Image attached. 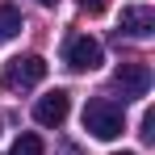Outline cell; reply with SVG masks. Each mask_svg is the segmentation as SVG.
<instances>
[{
  "instance_id": "3957f363",
  "label": "cell",
  "mask_w": 155,
  "mask_h": 155,
  "mask_svg": "<svg viewBox=\"0 0 155 155\" xmlns=\"http://www.w3.org/2000/svg\"><path fill=\"white\" fill-rule=\"evenodd\" d=\"M101 59H105L101 42H97V38H88V34H71V38L63 42V63H67L71 71H97V67H101Z\"/></svg>"
},
{
  "instance_id": "30bf717a",
  "label": "cell",
  "mask_w": 155,
  "mask_h": 155,
  "mask_svg": "<svg viewBox=\"0 0 155 155\" xmlns=\"http://www.w3.org/2000/svg\"><path fill=\"white\" fill-rule=\"evenodd\" d=\"M143 138H147V143L155 138V113H151V109L143 113Z\"/></svg>"
},
{
  "instance_id": "277c9868",
  "label": "cell",
  "mask_w": 155,
  "mask_h": 155,
  "mask_svg": "<svg viewBox=\"0 0 155 155\" xmlns=\"http://www.w3.org/2000/svg\"><path fill=\"white\" fill-rule=\"evenodd\" d=\"M113 84L122 88V97H147L151 92V67L147 63H122L117 71H113Z\"/></svg>"
},
{
  "instance_id": "8fae6325",
  "label": "cell",
  "mask_w": 155,
  "mask_h": 155,
  "mask_svg": "<svg viewBox=\"0 0 155 155\" xmlns=\"http://www.w3.org/2000/svg\"><path fill=\"white\" fill-rule=\"evenodd\" d=\"M38 4H46V8H51V4H59V0H38Z\"/></svg>"
},
{
  "instance_id": "6da1fadb",
  "label": "cell",
  "mask_w": 155,
  "mask_h": 155,
  "mask_svg": "<svg viewBox=\"0 0 155 155\" xmlns=\"http://www.w3.org/2000/svg\"><path fill=\"white\" fill-rule=\"evenodd\" d=\"M84 130L92 134V138H117L122 130H126V113H122V105L109 101V97H92V101L84 105Z\"/></svg>"
},
{
  "instance_id": "52a82bcc",
  "label": "cell",
  "mask_w": 155,
  "mask_h": 155,
  "mask_svg": "<svg viewBox=\"0 0 155 155\" xmlns=\"http://www.w3.org/2000/svg\"><path fill=\"white\" fill-rule=\"evenodd\" d=\"M21 34V13L13 4H0V42H13Z\"/></svg>"
},
{
  "instance_id": "5b68a950",
  "label": "cell",
  "mask_w": 155,
  "mask_h": 155,
  "mask_svg": "<svg viewBox=\"0 0 155 155\" xmlns=\"http://www.w3.org/2000/svg\"><path fill=\"white\" fill-rule=\"evenodd\" d=\"M67 109H71V97H67L63 88H54V92H46L42 101L34 105V122L46 126V130H54V126L67 122Z\"/></svg>"
},
{
  "instance_id": "9c48e42d",
  "label": "cell",
  "mask_w": 155,
  "mask_h": 155,
  "mask_svg": "<svg viewBox=\"0 0 155 155\" xmlns=\"http://www.w3.org/2000/svg\"><path fill=\"white\" fill-rule=\"evenodd\" d=\"M80 8H84L88 17H101L105 8H109V0H80Z\"/></svg>"
},
{
  "instance_id": "7c38bea8",
  "label": "cell",
  "mask_w": 155,
  "mask_h": 155,
  "mask_svg": "<svg viewBox=\"0 0 155 155\" xmlns=\"http://www.w3.org/2000/svg\"><path fill=\"white\" fill-rule=\"evenodd\" d=\"M117 155H134V151H117Z\"/></svg>"
},
{
  "instance_id": "8992f818",
  "label": "cell",
  "mask_w": 155,
  "mask_h": 155,
  "mask_svg": "<svg viewBox=\"0 0 155 155\" xmlns=\"http://www.w3.org/2000/svg\"><path fill=\"white\" fill-rule=\"evenodd\" d=\"M122 29L130 38H151L155 34V8L151 4H126L122 8Z\"/></svg>"
},
{
  "instance_id": "7a4b0ae2",
  "label": "cell",
  "mask_w": 155,
  "mask_h": 155,
  "mask_svg": "<svg viewBox=\"0 0 155 155\" xmlns=\"http://www.w3.org/2000/svg\"><path fill=\"white\" fill-rule=\"evenodd\" d=\"M42 80H46V59L42 54H13L4 63V71H0V84L8 92H25L34 84H42Z\"/></svg>"
},
{
  "instance_id": "ba28073f",
  "label": "cell",
  "mask_w": 155,
  "mask_h": 155,
  "mask_svg": "<svg viewBox=\"0 0 155 155\" xmlns=\"http://www.w3.org/2000/svg\"><path fill=\"white\" fill-rule=\"evenodd\" d=\"M13 155H42V138L38 134H21L13 143Z\"/></svg>"
}]
</instances>
